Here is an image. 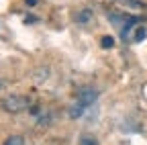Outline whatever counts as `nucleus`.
<instances>
[{"label":"nucleus","mask_w":147,"mask_h":145,"mask_svg":"<svg viewBox=\"0 0 147 145\" xmlns=\"http://www.w3.org/2000/svg\"><path fill=\"white\" fill-rule=\"evenodd\" d=\"M80 145H100V143H98V139H96L94 135L84 133V135L80 137Z\"/></svg>","instance_id":"obj_5"},{"label":"nucleus","mask_w":147,"mask_h":145,"mask_svg":"<svg viewBox=\"0 0 147 145\" xmlns=\"http://www.w3.org/2000/svg\"><path fill=\"white\" fill-rule=\"evenodd\" d=\"M27 4H29V6H35V4H37V0H27Z\"/></svg>","instance_id":"obj_9"},{"label":"nucleus","mask_w":147,"mask_h":145,"mask_svg":"<svg viewBox=\"0 0 147 145\" xmlns=\"http://www.w3.org/2000/svg\"><path fill=\"white\" fill-rule=\"evenodd\" d=\"M0 106H2L6 113L16 115V113H23L29 106V100L25 96H21V94H10V96H4L2 100H0Z\"/></svg>","instance_id":"obj_1"},{"label":"nucleus","mask_w":147,"mask_h":145,"mask_svg":"<svg viewBox=\"0 0 147 145\" xmlns=\"http://www.w3.org/2000/svg\"><path fill=\"white\" fill-rule=\"evenodd\" d=\"M4 145H25V139H23L21 135H10V137L4 141Z\"/></svg>","instance_id":"obj_7"},{"label":"nucleus","mask_w":147,"mask_h":145,"mask_svg":"<svg viewBox=\"0 0 147 145\" xmlns=\"http://www.w3.org/2000/svg\"><path fill=\"white\" fill-rule=\"evenodd\" d=\"M145 37H147V29H145L143 25L137 27V31H135V35H133V41H135V43H141Z\"/></svg>","instance_id":"obj_6"},{"label":"nucleus","mask_w":147,"mask_h":145,"mask_svg":"<svg viewBox=\"0 0 147 145\" xmlns=\"http://www.w3.org/2000/svg\"><path fill=\"white\" fill-rule=\"evenodd\" d=\"M0 86H2V80H0Z\"/></svg>","instance_id":"obj_10"},{"label":"nucleus","mask_w":147,"mask_h":145,"mask_svg":"<svg viewBox=\"0 0 147 145\" xmlns=\"http://www.w3.org/2000/svg\"><path fill=\"white\" fill-rule=\"evenodd\" d=\"M90 19H92V12H90L88 8H82V10L76 14V21H78V23H82V25H86Z\"/></svg>","instance_id":"obj_4"},{"label":"nucleus","mask_w":147,"mask_h":145,"mask_svg":"<svg viewBox=\"0 0 147 145\" xmlns=\"http://www.w3.org/2000/svg\"><path fill=\"white\" fill-rule=\"evenodd\" d=\"M84 111H86V106H84L82 102H78V100H76V102H74V104L69 106V111H67V115H69L71 119H80V117L84 115Z\"/></svg>","instance_id":"obj_3"},{"label":"nucleus","mask_w":147,"mask_h":145,"mask_svg":"<svg viewBox=\"0 0 147 145\" xmlns=\"http://www.w3.org/2000/svg\"><path fill=\"white\" fill-rule=\"evenodd\" d=\"M100 45H102L104 49H110V47H115V39L106 35V37H102V39H100Z\"/></svg>","instance_id":"obj_8"},{"label":"nucleus","mask_w":147,"mask_h":145,"mask_svg":"<svg viewBox=\"0 0 147 145\" xmlns=\"http://www.w3.org/2000/svg\"><path fill=\"white\" fill-rule=\"evenodd\" d=\"M76 100L82 102V104L88 108V106H92V104L98 100V90L92 88V86H84V88L78 90V98H76Z\"/></svg>","instance_id":"obj_2"}]
</instances>
